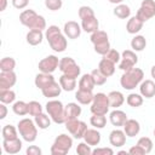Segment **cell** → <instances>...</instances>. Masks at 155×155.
Masks as SVG:
<instances>
[{"instance_id": "1", "label": "cell", "mask_w": 155, "mask_h": 155, "mask_svg": "<svg viewBox=\"0 0 155 155\" xmlns=\"http://www.w3.org/2000/svg\"><path fill=\"white\" fill-rule=\"evenodd\" d=\"M45 38L48 41L50 47L56 52L65 51L68 46V41L65 35L62 34V30L57 25H50L45 31Z\"/></svg>"}, {"instance_id": "2", "label": "cell", "mask_w": 155, "mask_h": 155, "mask_svg": "<svg viewBox=\"0 0 155 155\" xmlns=\"http://www.w3.org/2000/svg\"><path fill=\"white\" fill-rule=\"evenodd\" d=\"M19 22L29 28V29H38L44 30L46 29V21L42 16L38 15L34 10H24L19 15Z\"/></svg>"}, {"instance_id": "3", "label": "cell", "mask_w": 155, "mask_h": 155, "mask_svg": "<svg viewBox=\"0 0 155 155\" xmlns=\"http://www.w3.org/2000/svg\"><path fill=\"white\" fill-rule=\"evenodd\" d=\"M144 78V73L140 68H131L126 71H124V74L120 78V85L122 88L125 90H133L136 88Z\"/></svg>"}, {"instance_id": "4", "label": "cell", "mask_w": 155, "mask_h": 155, "mask_svg": "<svg viewBox=\"0 0 155 155\" xmlns=\"http://www.w3.org/2000/svg\"><path fill=\"white\" fill-rule=\"evenodd\" d=\"M17 130H18L19 134L22 136V138L28 143L34 142L38 137V126H36L35 121H33L28 117H24L18 121Z\"/></svg>"}, {"instance_id": "5", "label": "cell", "mask_w": 155, "mask_h": 155, "mask_svg": "<svg viewBox=\"0 0 155 155\" xmlns=\"http://www.w3.org/2000/svg\"><path fill=\"white\" fill-rule=\"evenodd\" d=\"M46 111L51 120L56 124H65V111L64 105L61 101L51 99L46 103Z\"/></svg>"}, {"instance_id": "6", "label": "cell", "mask_w": 155, "mask_h": 155, "mask_svg": "<svg viewBox=\"0 0 155 155\" xmlns=\"http://www.w3.org/2000/svg\"><path fill=\"white\" fill-rule=\"evenodd\" d=\"M71 145H73V138L69 137L68 134H59L53 144L51 145V154L52 155H65L70 149H71Z\"/></svg>"}, {"instance_id": "7", "label": "cell", "mask_w": 155, "mask_h": 155, "mask_svg": "<svg viewBox=\"0 0 155 155\" xmlns=\"http://www.w3.org/2000/svg\"><path fill=\"white\" fill-rule=\"evenodd\" d=\"M110 104H109V98L105 93H97L93 97V101L91 103V113L92 114H101V115H107L109 111Z\"/></svg>"}, {"instance_id": "8", "label": "cell", "mask_w": 155, "mask_h": 155, "mask_svg": "<svg viewBox=\"0 0 155 155\" xmlns=\"http://www.w3.org/2000/svg\"><path fill=\"white\" fill-rule=\"evenodd\" d=\"M58 68L67 76L76 79L80 75V67L76 64V62L71 57H63L59 61V67Z\"/></svg>"}, {"instance_id": "9", "label": "cell", "mask_w": 155, "mask_h": 155, "mask_svg": "<svg viewBox=\"0 0 155 155\" xmlns=\"http://www.w3.org/2000/svg\"><path fill=\"white\" fill-rule=\"evenodd\" d=\"M65 128L69 131V133L74 138L80 139V138H84V134L87 130V125L79 119H73V120L65 121Z\"/></svg>"}, {"instance_id": "10", "label": "cell", "mask_w": 155, "mask_h": 155, "mask_svg": "<svg viewBox=\"0 0 155 155\" xmlns=\"http://www.w3.org/2000/svg\"><path fill=\"white\" fill-rule=\"evenodd\" d=\"M136 16L144 23L155 16V1L154 0H143L140 7L138 8Z\"/></svg>"}, {"instance_id": "11", "label": "cell", "mask_w": 155, "mask_h": 155, "mask_svg": "<svg viewBox=\"0 0 155 155\" xmlns=\"http://www.w3.org/2000/svg\"><path fill=\"white\" fill-rule=\"evenodd\" d=\"M138 62V57L132 50H125L121 53V61L119 62V69L126 71L131 68H133Z\"/></svg>"}, {"instance_id": "12", "label": "cell", "mask_w": 155, "mask_h": 155, "mask_svg": "<svg viewBox=\"0 0 155 155\" xmlns=\"http://www.w3.org/2000/svg\"><path fill=\"white\" fill-rule=\"evenodd\" d=\"M59 61L58 57H56L54 54H50L45 58H42L40 62H39V70L41 73H48V74H52L58 67H59Z\"/></svg>"}, {"instance_id": "13", "label": "cell", "mask_w": 155, "mask_h": 155, "mask_svg": "<svg viewBox=\"0 0 155 155\" xmlns=\"http://www.w3.org/2000/svg\"><path fill=\"white\" fill-rule=\"evenodd\" d=\"M81 25L75 22V21H68L64 23V27H63V31L65 34V36H68L69 39H78L81 34Z\"/></svg>"}, {"instance_id": "14", "label": "cell", "mask_w": 155, "mask_h": 155, "mask_svg": "<svg viewBox=\"0 0 155 155\" xmlns=\"http://www.w3.org/2000/svg\"><path fill=\"white\" fill-rule=\"evenodd\" d=\"M2 149L10 155L17 154L22 149V140L18 137L15 139H2Z\"/></svg>"}, {"instance_id": "15", "label": "cell", "mask_w": 155, "mask_h": 155, "mask_svg": "<svg viewBox=\"0 0 155 155\" xmlns=\"http://www.w3.org/2000/svg\"><path fill=\"white\" fill-rule=\"evenodd\" d=\"M16 81H17V75L13 70L0 73V90L11 88L12 86H15Z\"/></svg>"}, {"instance_id": "16", "label": "cell", "mask_w": 155, "mask_h": 155, "mask_svg": "<svg viewBox=\"0 0 155 155\" xmlns=\"http://www.w3.org/2000/svg\"><path fill=\"white\" fill-rule=\"evenodd\" d=\"M109 143L113 145V147H116V148H120L122 145H125L126 143V133L119 128L116 130H113L109 134Z\"/></svg>"}, {"instance_id": "17", "label": "cell", "mask_w": 155, "mask_h": 155, "mask_svg": "<svg viewBox=\"0 0 155 155\" xmlns=\"http://www.w3.org/2000/svg\"><path fill=\"white\" fill-rule=\"evenodd\" d=\"M109 120H110V124L115 127H124L125 122L127 121V115L125 111L122 110H119V109H114L110 114H109Z\"/></svg>"}, {"instance_id": "18", "label": "cell", "mask_w": 155, "mask_h": 155, "mask_svg": "<svg viewBox=\"0 0 155 155\" xmlns=\"http://www.w3.org/2000/svg\"><path fill=\"white\" fill-rule=\"evenodd\" d=\"M54 81H56V80H54L53 75H52V74H48V73H39V74H36L35 80H34L35 86H36L39 90H42V88L47 87L50 84H52V82H54Z\"/></svg>"}, {"instance_id": "19", "label": "cell", "mask_w": 155, "mask_h": 155, "mask_svg": "<svg viewBox=\"0 0 155 155\" xmlns=\"http://www.w3.org/2000/svg\"><path fill=\"white\" fill-rule=\"evenodd\" d=\"M124 132L130 138L136 137L140 132V125H139V122L137 120H134V119H127V121L124 125Z\"/></svg>"}, {"instance_id": "20", "label": "cell", "mask_w": 155, "mask_h": 155, "mask_svg": "<svg viewBox=\"0 0 155 155\" xmlns=\"http://www.w3.org/2000/svg\"><path fill=\"white\" fill-rule=\"evenodd\" d=\"M139 92L145 98H153L155 96V82L153 80H144L139 84Z\"/></svg>"}, {"instance_id": "21", "label": "cell", "mask_w": 155, "mask_h": 155, "mask_svg": "<svg viewBox=\"0 0 155 155\" xmlns=\"http://www.w3.org/2000/svg\"><path fill=\"white\" fill-rule=\"evenodd\" d=\"M64 111H65V121L67 120H73V119H78L81 114V107L78 103H68L64 107Z\"/></svg>"}, {"instance_id": "22", "label": "cell", "mask_w": 155, "mask_h": 155, "mask_svg": "<svg viewBox=\"0 0 155 155\" xmlns=\"http://www.w3.org/2000/svg\"><path fill=\"white\" fill-rule=\"evenodd\" d=\"M84 140L91 147L98 145L101 143V133L94 128H87L84 134Z\"/></svg>"}, {"instance_id": "23", "label": "cell", "mask_w": 155, "mask_h": 155, "mask_svg": "<svg viewBox=\"0 0 155 155\" xmlns=\"http://www.w3.org/2000/svg\"><path fill=\"white\" fill-rule=\"evenodd\" d=\"M41 92H42L44 97H47V98H56V97H58V96L61 94L62 87H61V84H59V82L54 81V82L50 84L47 87L42 88Z\"/></svg>"}, {"instance_id": "24", "label": "cell", "mask_w": 155, "mask_h": 155, "mask_svg": "<svg viewBox=\"0 0 155 155\" xmlns=\"http://www.w3.org/2000/svg\"><path fill=\"white\" fill-rule=\"evenodd\" d=\"M98 27H99V22L96 18V16L81 19V28L86 33H93V31L98 30Z\"/></svg>"}, {"instance_id": "25", "label": "cell", "mask_w": 155, "mask_h": 155, "mask_svg": "<svg viewBox=\"0 0 155 155\" xmlns=\"http://www.w3.org/2000/svg\"><path fill=\"white\" fill-rule=\"evenodd\" d=\"M98 69H99L107 78H109V76H111V75L115 73V63H113V62L109 61L108 58L103 57V58L101 59L99 64H98Z\"/></svg>"}, {"instance_id": "26", "label": "cell", "mask_w": 155, "mask_h": 155, "mask_svg": "<svg viewBox=\"0 0 155 155\" xmlns=\"http://www.w3.org/2000/svg\"><path fill=\"white\" fill-rule=\"evenodd\" d=\"M143 22L137 17V16H133L131 17L128 21H127V24H126V30L128 34H137L138 31H140V29L143 28Z\"/></svg>"}, {"instance_id": "27", "label": "cell", "mask_w": 155, "mask_h": 155, "mask_svg": "<svg viewBox=\"0 0 155 155\" xmlns=\"http://www.w3.org/2000/svg\"><path fill=\"white\" fill-rule=\"evenodd\" d=\"M44 39V34L42 30H38V29H30L27 34V42L31 46H36L42 42Z\"/></svg>"}, {"instance_id": "28", "label": "cell", "mask_w": 155, "mask_h": 155, "mask_svg": "<svg viewBox=\"0 0 155 155\" xmlns=\"http://www.w3.org/2000/svg\"><path fill=\"white\" fill-rule=\"evenodd\" d=\"M93 97H94V94L92 93V91H88V90H80V88H79V90L76 91V93H75L76 101H78L80 104H84V105L92 103Z\"/></svg>"}, {"instance_id": "29", "label": "cell", "mask_w": 155, "mask_h": 155, "mask_svg": "<svg viewBox=\"0 0 155 155\" xmlns=\"http://www.w3.org/2000/svg\"><path fill=\"white\" fill-rule=\"evenodd\" d=\"M108 98H109L110 108H114V109H117L125 102V97H124V94L120 91H111L108 94Z\"/></svg>"}, {"instance_id": "30", "label": "cell", "mask_w": 155, "mask_h": 155, "mask_svg": "<svg viewBox=\"0 0 155 155\" xmlns=\"http://www.w3.org/2000/svg\"><path fill=\"white\" fill-rule=\"evenodd\" d=\"M59 84H61L62 90H64L67 92H70L76 87V79L62 74L61 78H59Z\"/></svg>"}, {"instance_id": "31", "label": "cell", "mask_w": 155, "mask_h": 155, "mask_svg": "<svg viewBox=\"0 0 155 155\" xmlns=\"http://www.w3.org/2000/svg\"><path fill=\"white\" fill-rule=\"evenodd\" d=\"M96 84L93 81V78L91 74H84L81 78H80V81H79V88L80 90H88V91H93Z\"/></svg>"}, {"instance_id": "32", "label": "cell", "mask_w": 155, "mask_h": 155, "mask_svg": "<svg viewBox=\"0 0 155 155\" xmlns=\"http://www.w3.org/2000/svg\"><path fill=\"white\" fill-rule=\"evenodd\" d=\"M34 121H35L36 126H38L40 130H46V128H48L50 125H51V117H50V115H46V114H44V113H41V114L34 116Z\"/></svg>"}, {"instance_id": "33", "label": "cell", "mask_w": 155, "mask_h": 155, "mask_svg": "<svg viewBox=\"0 0 155 155\" xmlns=\"http://www.w3.org/2000/svg\"><path fill=\"white\" fill-rule=\"evenodd\" d=\"M90 40H91V42L93 45H98V44H103V42L109 41L108 40V34L104 30H99V29L93 31V33H91Z\"/></svg>"}, {"instance_id": "34", "label": "cell", "mask_w": 155, "mask_h": 155, "mask_svg": "<svg viewBox=\"0 0 155 155\" xmlns=\"http://www.w3.org/2000/svg\"><path fill=\"white\" fill-rule=\"evenodd\" d=\"M114 15L121 19H126L131 16V8H130V6H127L125 4H119L114 8Z\"/></svg>"}, {"instance_id": "35", "label": "cell", "mask_w": 155, "mask_h": 155, "mask_svg": "<svg viewBox=\"0 0 155 155\" xmlns=\"http://www.w3.org/2000/svg\"><path fill=\"white\" fill-rule=\"evenodd\" d=\"M145 46H147V40L143 35H136L131 40V47L133 51H137V52L143 51L145 48Z\"/></svg>"}, {"instance_id": "36", "label": "cell", "mask_w": 155, "mask_h": 155, "mask_svg": "<svg viewBox=\"0 0 155 155\" xmlns=\"http://www.w3.org/2000/svg\"><path fill=\"white\" fill-rule=\"evenodd\" d=\"M15 99H16V93L11 88L0 90V102L1 103L10 104V103H13Z\"/></svg>"}, {"instance_id": "37", "label": "cell", "mask_w": 155, "mask_h": 155, "mask_svg": "<svg viewBox=\"0 0 155 155\" xmlns=\"http://www.w3.org/2000/svg\"><path fill=\"white\" fill-rule=\"evenodd\" d=\"M143 96L140 93H130L126 98V102L132 108H138L143 104Z\"/></svg>"}, {"instance_id": "38", "label": "cell", "mask_w": 155, "mask_h": 155, "mask_svg": "<svg viewBox=\"0 0 155 155\" xmlns=\"http://www.w3.org/2000/svg\"><path fill=\"white\" fill-rule=\"evenodd\" d=\"M16 68V61L12 57H4L0 61V70L1 71H12Z\"/></svg>"}, {"instance_id": "39", "label": "cell", "mask_w": 155, "mask_h": 155, "mask_svg": "<svg viewBox=\"0 0 155 155\" xmlns=\"http://www.w3.org/2000/svg\"><path fill=\"white\" fill-rule=\"evenodd\" d=\"M12 110L16 115L18 116H24L28 114V103L23 102V101H17L13 103L12 105Z\"/></svg>"}, {"instance_id": "40", "label": "cell", "mask_w": 155, "mask_h": 155, "mask_svg": "<svg viewBox=\"0 0 155 155\" xmlns=\"http://www.w3.org/2000/svg\"><path fill=\"white\" fill-rule=\"evenodd\" d=\"M90 124L94 127V128H103L107 125V117L105 115H101V114H92L91 119H90Z\"/></svg>"}, {"instance_id": "41", "label": "cell", "mask_w": 155, "mask_h": 155, "mask_svg": "<svg viewBox=\"0 0 155 155\" xmlns=\"http://www.w3.org/2000/svg\"><path fill=\"white\" fill-rule=\"evenodd\" d=\"M17 131L15 126L12 125H5L1 130V134H2V139H15L17 138Z\"/></svg>"}, {"instance_id": "42", "label": "cell", "mask_w": 155, "mask_h": 155, "mask_svg": "<svg viewBox=\"0 0 155 155\" xmlns=\"http://www.w3.org/2000/svg\"><path fill=\"white\" fill-rule=\"evenodd\" d=\"M91 75H92V78H93V81H94V84H96V86H102V85H104L105 82H107V76L97 68V69H93L92 71H91Z\"/></svg>"}, {"instance_id": "43", "label": "cell", "mask_w": 155, "mask_h": 155, "mask_svg": "<svg viewBox=\"0 0 155 155\" xmlns=\"http://www.w3.org/2000/svg\"><path fill=\"white\" fill-rule=\"evenodd\" d=\"M42 113V107L39 102L36 101H30L28 103V114L31 115V116H36L39 114Z\"/></svg>"}, {"instance_id": "44", "label": "cell", "mask_w": 155, "mask_h": 155, "mask_svg": "<svg viewBox=\"0 0 155 155\" xmlns=\"http://www.w3.org/2000/svg\"><path fill=\"white\" fill-rule=\"evenodd\" d=\"M137 144L145 151V154H149L153 150V140L149 137H140L138 139Z\"/></svg>"}, {"instance_id": "45", "label": "cell", "mask_w": 155, "mask_h": 155, "mask_svg": "<svg viewBox=\"0 0 155 155\" xmlns=\"http://www.w3.org/2000/svg\"><path fill=\"white\" fill-rule=\"evenodd\" d=\"M76 153L79 155H91L92 154V149H91V145L87 144L86 142H81L78 144L76 147Z\"/></svg>"}, {"instance_id": "46", "label": "cell", "mask_w": 155, "mask_h": 155, "mask_svg": "<svg viewBox=\"0 0 155 155\" xmlns=\"http://www.w3.org/2000/svg\"><path fill=\"white\" fill-rule=\"evenodd\" d=\"M93 16H94V11L90 6H81L79 8V17H80V19H85V18L93 17Z\"/></svg>"}, {"instance_id": "47", "label": "cell", "mask_w": 155, "mask_h": 155, "mask_svg": "<svg viewBox=\"0 0 155 155\" xmlns=\"http://www.w3.org/2000/svg\"><path fill=\"white\" fill-rule=\"evenodd\" d=\"M93 46H94V51L101 56H105L110 50V42L109 41L103 42V44H98V45H93Z\"/></svg>"}, {"instance_id": "48", "label": "cell", "mask_w": 155, "mask_h": 155, "mask_svg": "<svg viewBox=\"0 0 155 155\" xmlns=\"http://www.w3.org/2000/svg\"><path fill=\"white\" fill-rule=\"evenodd\" d=\"M62 0H45V6L51 11H58L62 8Z\"/></svg>"}, {"instance_id": "49", "label": "cell", "mask_w": 155, "mask_h": 155, "mask_svg": "<svg viewBox=\"0 0 155 155\" xmlns=\"http://www.w3.org/2000/svg\"><path fill=\"white\" fill-rule=\"evenodd\" d=\"M103 57H105V58H108L109 61H111L113 63H119L120 61H121V54L119 53V51L117 50H114V48H110L109 50V52L105 54V56H103Z\"/></svg>"}, {"instance_id": "50", "label": "cell", "mask_w": 155, "mask_h": 155, "mask_svg": "<svg viewBox=\"0 0 155 155\" xmlns=\"http://www.w3.org/2000/svg\"><path fill=\"white\" fill-rule=\"evenodd\" d=\"M92 154L93 155H113L114 154V150L111 148H96L94 150H92Z\"/></svg>"}, {"instance_id": "51", "label": "cell", "mask_w": 155, "mask_h": 155, "mask_svg": "<svg viewBox=\"0 0 155 155\" xmlns=\"http://www.w3.org/2000/svg\"><path fill=\"white\" fill-rule=\"evenodd\" d=\"M29 4V0H12V5L13 7L18 8V10H22V8H25Z\"/></svg>"}, {"instance_id": "52", "label": "cell", "mask_w": 155, "mask_h": 155, "mask_svg": "<svg viewBox=\"0 0 155 155\" xmlns=\"http://www.w3.org/2000/svg\"><path fill=\"white\" fill-rule=\"evenodd\" d=\"M41 149L36 145H29L27 148V155H41Z\"/></svg>"}, {"instance_id": "53", "label": "cell", "mask_w": 155, "mask_h": 155, "mask_svg": "<svg viewBox=\"0 0 155 155\" xmlns=\"http://www.w3.org/2000/svg\"><path fill=\"white\" fill-rule=\"evenodd\" d=\"M128 153L130 154H132V155H144L145 154V151L138 145V144H136V145H133V147H131L130 148V150H128Z\"/></svg>"}, {"instance_id": "54", "label": "cell", "mask_w": 155, "mask_h": 155, "mask_svg": "<svg viewBox=\"0 0 155 155\" xmlns=\"http://www.w3.org/2000/svg\"><path fill=\"white\" fill-rule=\"evenodd\" d=\"M0 119L1 120H4L5 117H6V115H7V108H6V104L5 103H1L0 104Z\"/></svg>"}, {"instance_id": "55", "label": "cell", "mask_w": 155, "mask_h": 155, "mask_svg": "<svg viewBox=\"0 0 155 155\" xmlns=\"http://www.w3.org/2000/svg\"><path fill=\"white\" fill-rule=\"evenodd\" d=\"M0 1H1L0 11H5V10H6V5H7V0H0Z\"/></svg>"}, {"instance_id": "56", "label": "cell", "mask_w": 155, "mask_h": 155, "mask_svg": "<svg viewBox=\"0 0 155 155\" xmlns=\"http://www.w3.org/2000/svg\"><path fill=\"white\" fill-rule=\"evenodd\" d=\"M109 2H111V4H115V5H119V4H121L124 0H108Z\"/></svg>"}, {"instance_id": "57", "label": "cell", "mask_w": 155, "mask_h": 155, "mask_svg": "<svg viewBox=\"0 0 155 155\" xmlns=\"http://www.w3.org/2000/svg\"><path fill=\"white\" fill-rule=\"evenodd\" d=\"M150 74H151V78L155 79V64L151 67V70H150Z\"/></svg>"}, {"instance_id": "58", "label": "cell", "mask_w": 155, "mask_h": 155, "mask_svg": "<svg viewBox=\"0 0 155 155\" xmlns=\"http://www.w3.org/2000/svg\"><path fill=\"white\" fill-rule=\"evenodd\" d=\"M154 137H155V128H154Z\"/></svg>"}]
</instances>
